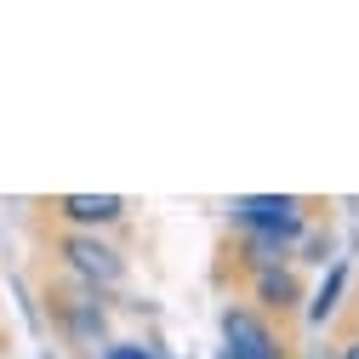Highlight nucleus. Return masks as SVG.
Wrapping results in <instances>:
<instances>
[{
	"mask_svg": "<svg viewBox=\"0 0 359 359\" xmlns=\"http://www.w3.org/2000/svg\"><path fill=\"white\" fill-rule=\"evenodd\" d=\"M46 308H52V325H57V337L69 348H86L92 359H97V348H109L114 308H109L103 291H92V285H80V280L63 274L57 285H46Z\"/></svg>",
	"mask_w": 359,
	"mask_h": 359,
	"instance_id": "obj_1",
	"label": "nucleus"
},
{
	"mask_svg": "<svg viewBox=\"0 0 359 359\" xmlns=\"http://www.w3.org/2000/svg\"><path fill=\"white\" fill-rule=\"evenodd\" d=\"M97 359H160V353H154L149 342H109Z\"/></svg>",
	"mask_w": 359,
	"mask_h": 359,
	"instance_id": "obj_9",
	"label": "nucleus"
},
{
	"mask_svg": "<svg viewBox=\"0 0 359 359\" xmlns=\"http://www.w3.org/2000/svg\"><path fill=\"white\" fill-rule=\"evenodd\" d=\"M46 359H52V353H46Z\"/></svg>",
	"mask_w": 359,
	"mask_h": 359,
	"instance_id": "obj_12",
	"label": "nucleus"
},
{
	"mask_svg": "<svg viewBox=\"0 0 359 359\" xmlns=\"http://www.w3.org/2000/svg\"><path fill=\"white\" fill-rule=\"evenodd\" d=\"M342 291H348V262L337 257V262L325 268V280H320V291H313V297H308V308H302L313 331H325V325L337 320V308H342Z\"/></svg>",
	"mask_w": 359,
	"mask_h": 359,
	"instance_id": "obj_7",
	"label": "nucleus"
},
{
	"mask_svg": "<svg viewBox=\"0 0 359 359\" xmlns=\"http://www.w3.org/2000/svg\"><path fill=\"white\" fill-rule=\"evenodd\" d=\"M52 257L63 262V274H69V280L92 285V291H103V297H109V291H120V285H126V274H131L126 251H120L109 234H74V229H57Z\"/></svg>",
	"mask_w": 359,
	"mask_h": 359,
	"instance_id": "obj_2",
	"label": "nucleus"
},
{
	"mask_svg": "<svg viewBox=\"0 0 359 359\" xmlns=\"http://www.w3.org/2000/svg\"><path fill=\"white\" fill-rule=\"evenodd\" d=\"M217 331H222V348H234L240 359H291L285 325H274V320L257 313L251 302H222Z\"/></svg>",
	"mask_w": 359,
	"mask_h": 359,
	"instance_id": "obj_3",
	"label": "nucleus"
},
{
	"mask_svg": "<svg viewBox=\"0 0 359 359\" xmlns=\"http://www.w3.org/2000/svg\"><path fill=\"white\" fill-rule=\"evenodd\" d=\"M245 302H251L257 313H268L274 325L297 320V313L308 308V280H302V268L285 262V268H262V274H251V280H245Z\"/></svg>",
	"mask_w": 359,
	"mask_h": 359,
	"instance_id": "obj_5",
	"label": "nucleus"
},
{
	"mask_svg": "<svg viewBox=\"0 0 359 359\" xmlns=\"http://www.w3.org/2000/svg\"><path fill=\"white\" fill-rule=\"evenodd\" d=\"M331 359H359V331H348V337L331 348Z\"/></svg>",
	"mask_w": 359,
	"mask_h": 359,
	"instance_id": "obj_10",
	"label": "nucleus"
},
{
	"mask_svg": "<svg viewBox=\"0 0 359 359\" xmlns=\"http://www.w3.org/2000/svg\"><path fill=\"white\" fill-rule=\"evenodd\" d=\"M234 234H285V229H308L313 211L302 194H240L229 205Z\"/></svg>",
	"mask_w": 359,
	"mask_h": 359,
	"instance_id": "obj_4",
	"label": "nucleus"
},
{
	"mask_svg": "<svg viewBox=\"0 0 359 359\" xmlns=\"http://www.w3.org/2000/svg\"><path fill=\"white\" fill-rule=\"evenodd\" d=\"M126 211H131L126 194H57L52 200V222L74 234H109L126 222Z\"/></svg>",
	"mask_w": 359,
	"mask_h": 359,
	"instance_id": "obj_6",
	"label": "nucleus"
},
{
	"mask_svg": "<svg viewBox=\"0 0 359 359\" xmlns=\"http://www.w3.org/2000/svg\"><path fill=\"white\" fill-rule=\"evenodd\" d=\"M302 359H331V353H325V348H308V353H302Z\"/></svg>",
	"mask_w": 359,
	"mask_h": 359,
	"instance_id": "obj_11",
	"label": "nucleus"
},
{
	"mask_svg": "<svg viewBox=\"0 0 359 359\" xmlns=\"http://www.w3.org/2000/svg\"><path fill=\"white\" fill-rule=\"evenodd\" d=\"M297 262H313V268H331L337 262V234L325 229V222H308V234L297 245Z\"/></svg>",
	"mask_w": 359,
	"mask_h": 359,
	"instance_id": "obj_8",
	"label": "nucleus"
}]
</instances>
